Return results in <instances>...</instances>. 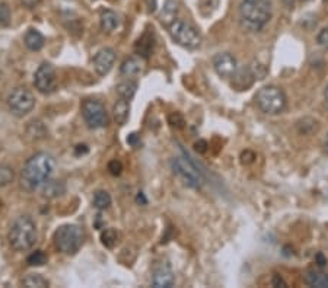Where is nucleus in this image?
<instances>
[{"label":"nucleus","mask_w":328,"mask_h":288,"mask_svg":"<svg viewBox=\"0 0 328 288\" xmlns=\"http://www.w3.org/2000/svg\"><path fill=\"white\" fill-rule=\"evenodd\" d=\"M168 122H170L171 127H174V128H177V130H181V128L186 127V120H184L183 114H180V112H172V114H170Z\"/></svg>","instance_id":"7c9ffc66"},{"label":"nucleus","mask_w":328,"mask_h":288,"mask_svg":"<svg viewBox=\"0 0 328 288\" xmlns=\"http://www.w3.org/2000/svg\"><path fill=\"white\" fill-rule=\"evenodd\" d=\"M194 150H196L197 153L203 154V153H206V152L209 150V143H207L206 140H199V141L194 143Z\"/></svg>","instance_id":"c9c22d12"},{"label":"nucleus","mask_w":328,"mask_h":288,"mask_svg":"<svg viewBox=\"0 0 328 288\" xmlns=\"http://www.w3.org/2000/svg\"><path fill=\"white\" fill-rule=\"evenodd\" d=\"M324 147H325V152L328 153V134H327V138H325V141H324Z\"/></svg>","instance_id":"49530a36"},{"label":"nucleus","mask_w":328,"mask_h":288,"mask_svg":"<svg viewBox=\"0 0 328 288\" xmlns=\"http://www.w3.org/2000/svg\"><path fill=\"white\" fill-rule=\"evenodd\" d=\"M115 51L109 47H105L102 50H99L96 53V56L94 57V69L95 72L99 75V76H107L112 67H114V63H115Z\"/></svg>","instance_id":"f8f14e48"},{"label":"nucleus","mask_w":328,"mask_h":288,"mask_svg":"<svg viewBox=\"0 0 328 288\" xmlns=\"http://www.w3.org/2000/svg\"><path fill=\"white\" fill-rule=\"evenodd\" d=\"M213 69L220 77L229 79L236 73L238 61L231 53H219L213 57Z\"/></svg>","instance_id":"9b49d317"},{"label":"nucleus","mask_w":328,"mask_h":288,"mask_svg":"<svg viewBox=\"0 0 328 288\" xmlns=\"http://www.w3.org/2000/svg\"><path fill=\"white\" fill-rule=\"evenodd\" d=\"M56 167L54 157L48 153L40 152L31 156L22 172H21V186L28 191L34 192L35 189L41 188V185L51 178Z\"/></svg>","instance_id":"f257e3e1"},{"label":"nucleus","mask_w":328,"mask_h":288,"mask_svg":"<svg viewBox=\"0 0 328 288\" xmlns=\"http://www.w3.org/2000/svg\"><path fill=\"white\" fill-rule=\"evenodd\" d=\"M143 70V63L139 57H130L127 60H124V63L121 64V75L124 76H137L139 73H141Z\"/></svg>","instance_id":"4be33fe9"},{"label":"nucleus","mask_w":328,"mask_h":288,"mask_svg":"<svg viewBox=\"0 0 328 288\" xmlns=\"http://www.w3.org/2000/svg\"><path fill=\"white\" fill-rule=\"evenodd\" d=\"M11 24V9L6 3H0V25L8 27Z\"/></svg>","instance_id":"2f4dec72"},{"label":"nucleus","mask_w":328,"mask_h":288,"mask_svg":"<svg viewBox=\"0 0 328 288\" xmlns=\"http://www.w3.org/2000/svg\"><path fill=\"white\" fill-rule=\"evenodd\" d=\"M318 127H319L318 121L311 118V117H305V118H302L296 122V128H297L299 134H302V136L313 134L315 131H318Z\"/></svg>","instance_id":"393cba45"},{"label":"nucleus","mask_w":328,"mask_h":288,"mask_svg":"<svg viewBox=\"0 0 328 288\" xmlns=\"http://www.w3.org/2000/svg\"><path fill=\"white\" fill-rule=\"evenodd\" d=\"M37 242V227L31 217L21 215L15 220L9 231V243L16 252L30 250Z\"/></svg>","instance_id":"7ed1b4c3"},{"label":"nucleus","mask_w":328,"mask_h":288,"mask_svg":"<svg viewBox=\"0 0 328 288\" xmlns=\"http://www.w3.org/2000/svg\"><path fill=\"white\" fill-rule=\"evenodd\" d=\"M175 282L174 271L170 263H160L155 268L152 276V285L156 288H170Z\"/></svg>","instance_id":"ddd939ff"},{"label":"nucleus","mask_w":328,"mask_h":288,"mask_svg":"<svg viewBox=\"0 0 328 288\" xmlns=\"http://www.w3.org/2000/svg\"><path fill=\"white\" fill-rule=\"evenodd\" d=\"M170 34L172 37V40L188 50H194L202 44V37L200 32L188 22L181 21V19H175L170 27Z\"/></svg>","instance_id":"0eeeda50"},{"label":"nucleus","mask_w":328,"mask_h":288,"mask_svg":"<svg viewBox=\"0 0 328 288\" xmlns=\"http://www.w3.org/2000/svg\"><path fill=\"white\" fill-rule=\"evenodd\" d=\"M232 77H234V86L238 91H247V88H250L254 82V76H252L250 67L236 70V73Z\"/></svg>","instance_id":"a211bd4d"},{"label":"nucleus","mask_w":328,"mask_h":288,"mask_svg":"<svg viewBox=\"0 0 328 288\" xmlns=\"http://www.w3.org/2000/svg\"><path fill=\"white\" fill-rule=\"evenodd\" d=\"M177 14H178V0H167L165 6H163L162 12L159 15V21L163 25L170 27L175 21Z\"/></svg>","instance_id":"2eb2a0df"},{"label":"nucleus","mask_w":328,"mask_h":288,"mask_svg":"<svg viewBox=\"0 0 328 288\" xmlns=\"http://www.w3.org/2000/svg\"><path fill=\"white\" fill-rule=\"evenodd\" d=\"M153 45H155L153 34L147 31V32H144V34L139 38V41L136 43V51H137V54H139L140 57L147 59V57L152 54V51H153Z\"/></svg>","instance_id":"f3484780"},{"label":"nucleus","mask_w":328,"mask_h":288,"mask_svg":"<svg viewBox=\"0 0 328 288\" xmlns=\"http://www.w3.org/2000/svg\"><path fill=\"white\" fill-rule=\"evenodd\" d=\"M85 231L78 224H63L54 233V246L59 252L75 255L83 244Z\"/></svg>","instance_id":"20e7f679"},{"label":"nucleus","mask_w":328,"mask_h":288,"mask_svg":"<svg viewBox=\"0 0 328 288\" xmlns=\"http://www.w3.org/2000/svg\"><path fill=\"white\" fill-rule=\"evenodd\" d=\"M316 43H318L322 48L328 50V25L319 31V34H318V37H316Z\"/></svg>","instance_id":"473e14b6"},{"label":"nucleus","mask_w":328,"mask_h":288,"mask_svg":"<svg viewBox=\"0 0 328 288\" xmlns=\"http://www.w3.org/2000/svg\"><path fill=\"white\" fill-rule=\"evenodd\" d=\"M108 172H109L112 176L121 175V172H123V163H121L120 160H111V162L108 163Z\"/></svg>","instance_id":"72a5a7b5"},{"label":"nucleus","mask_w":328,"mask_h":288,"mask_svg":"<svg viewBox=\"0 0 328 288\" xmlns=\"http://www.w3.org/2000/svg\"><path fill=\"white\" fill-rule=\"evenodd\" d=\"M22 285L27 288H47L50 287V281L41 273H30L22 279Z\"/></svg>","instance_id":"b1692460"},{"label":"nucleus","mask_w":328,"mask_h":288,"mask_svg":"<svg viewBox=\"0 0 328 288\" xmlns=\"http://www.w3.org/2000/svg\"><path fill=\"white\" fill-rule=\"evenodd\" d=\"M254 159H255V153L251 152V150H245V152H242V154H241V162H242L244 165L252 163Z\"/></svg>","instance_id":"f704fd0d"},{"label":"nucleus","mask_w":328,"mask_h":288,"mask_svg":"<svg viewBox=\"0 0 328 288\" xmlns=\"http://www.w3.org/2000/svg\"><path fill=\"white\" fill-rule=\"evenodd\" d=\"M27 263L30 266H43L47 263V255L43 250H35L27 258Z\"/></svg>","instance_id":"c85d7f7f"},{"label":"nucleus","mask_w":328,"mask_h":288,"mask_svg":"<svg viewBox=\"0 0 328 288\" xmlns=\"http://www.w3.org/2000/svg\"><path fill=\"white\" fill-rule=\"evenodd\" d=\"M324 99H325V105L328 106V85L325 86V91H324Z\"/></svg>","instance_id":"a18cd8bd"},{"label":"nucleus","mask_w":328,"mask_h":288,"mask_svg":"<svg viewBox=\"0 0 328 288\" xmlns=\"http://www.w3.org/2000/svg\"><path fill=\"white\" fill-rule=\"evenodd\" d=\"M115 91H117L120 98L130 101V99H133V96L137 92V83L134 80H124V82L117 85Z\"/></svg>","instance_id":"5701e85b"},{"label":"nucleus","mask_w":328,"mask_h":288,"mask_svg":"<svg viewBox=\"0 0 328 288\" xmlns=\"http://www.w3.org/2000/svg\"><path fill=\"white\" fill-rule=\"evenodd\" d=\"M127 143H128L130 146L136 147V146H137V143H139V136H137L136 133H131V134L127 137Z\"/></svg>","instance_id":"58836bf2"},{"label":"nucleus","mask_w":328,"mask_h":288,"mask_svg":"<svg viewBox=\"0 0 328 288\" xmlns=\"http://www.w3.org/2000/svg\"><path fill=\"white\" fill-rule=\"evenodd\" d=\"M114 120L118 125H124L128 120V114H130V104L127 99H120L115 102L114 105Z\"/></svg>","instance_id":"412c9836"},{"label":"nucleus","mask_w":328,"mask_h":288,"mask_svg":"<svg viewBox=\"0 0 328 288\" xmlns=\"http://www.w3.org/2000/svg\"><path fill=\"white\" fill-rule=\"evenodd\" d=\"M101 242L105 247L108 249H112L117 242H118V233L115 228H105L102 233H101Z\"/></svg>","instance_id":"cd10ccee"},{"label":"nucleus","mask_w":328,"mask_h":288,"mask_svg":"<svg viewBox=\"0 0 328 288\" xmlns=\"http://www.w3.org/2000/svg\"><path fill=\"white\" fill-rule=\"evenodd\" d=\"M255 102L258 108L267 115L281 114L286 108V95L277 86H264L255 95Z\"/></svg>","instance_id":"39448f33"},{"label":"nucleus","mask_w":328,"mask_h":288,"mask_svg":"<svg viewBox=\"0 0 328 288\" xmlns=\"http://www.w3.org/2000/svg\"><path fill=\"white\" fill-rule=\"evenodd\" d=\"M147 6H149V12H155L156 11V0H146Z\"/></svg>","instance_id":"37998d69"},{"label":"nucleus","mask_w":328,"mask_h":288,"mask_svg":"<svg viewBox=\"0 0 328 288\" xmlns=\"http://www.w3.org/2000/svg\"><path fill=\"white\" fill-rule=\"evenodd\" d=\"M21 3L28 9H35L43 3V0H21Z\"/></svg>","instance_id":"e433bc0d"},{"label":"nucleus","mask_w":328,"mask_h":288,"mask_svg":"<svg viewBox=\"0 0 328 288\" xmlns=\"http://www.w3.org/2000/svg\"><path fill=\"white\" fill-rule=\"evenodd\" d=\"M305 281L309 287H315V288L328 287V275L322 271H315V269L308 271L305 275Z\"/></svg>","instance_id":"6ab92c4d"},{"label":"nucleus","mask_w":328,"mask_h":288,"mask_svg":"<svg viewBox=\"0 0 328 288\" xmlns=\"http://www.w3.org/2000/svg\"><path fill=\"white\" fill-rule=\"evenodd\" d=\"M111 205V195L104 191V189H99L94 194V207L98 208V210H107L108 207Z\"/></svg>","instance_id":"a878e982"},{"label":"nucleus","mask_w":328,"mask_h":288,"mask_svg":"<svg viewBox=\"0 0 328 288\" xmlns=\"http://www.w3.org/2000/svg\"><path fill=\"white\" fill-rule=\"evenodd\" d=\"M305 2H308V0H305Z\"/></svg>","instance_id":"09e8293b"},{"label":"nucleus","mask_w":328,"mask_h":288,"mask_svg":"<svg viewBox=\"0 0 328 288\" xmlns=\"http://www.w3.org/2000/svg\"><path fill=\"white\" fill-rule=\"evenodd\" d=\"M8 105L12 114L24 117L30 114L35 106V96L27 88H16L8 96Z\"/></svg>","instance_id":"1a4fd4ad"},{"label":"nucleus","mask_w":328,"mask_h":288,"mask_svg":"<svg viewBox=\"0 0 328 288\" xmlns=\"http://www.w3.org/2000/svg\"><path fill=\"white\" fill-rule=\"evenodd\" d=\"M82 115L85 122L92 130H99L107 127L108 124V114L105 106L96 99H88L82 105Z\"/></svg>","instance_id":"6e6552de"},{"label":"nucleus","mask_w":328,"mask_h":288,"mask_svg":"<svg viewBox=\"0 0 328 288\" xmlns=\"http://www.w3.org/2000/svg\"><path fill=\"white\" fill-rule=\"evenodd\" d=\"M27 133H28V136H31L35 140L44 138L47 136V130H46V127H44V124L41 121H32V122H30V125L27 128Z\"/></svg>","instance_id":"bb28decb"},{"label":"nucleus","mask_w":328,"mask_h":288,"mask_svg":"<svg viewBox=\"0 0 328 288\" xmlns=\"http://www.w3.org/2000/svg\"><path fill=\"white\" fill-rule=\"evenodd\" d=\"M273 285L274 287H286V282L283 281V278L280 275H274L273 276Z\"/></svg>","instance_id":"ea45409f"},{"label":"nucleus","mask_w":328,"mask_h":288,"mask_svg":"<svg viewBox=\"0 0 328 288\" xmlns=\"http://www.w3.org/2000/svg\"><path fill=\"white\" fill-rule=\"evenodd\" d=\"M273 15L271 0H242L239 5V18L242 25L250 31L264 28Z\"/></svg>","instance_id":"f03ea898"},{"label":"nucleus","mask_w":328,"mask_h":288,"mask_svg":"<svg viewBox=\"0 0 328 288\" xmlns=\"http://www.w3.org/2000/svg\"><path fill=\"white\" fill-rule=\"evenodd\" d=\"M15 178V172L11 166H0V188L8 186Z\"/></svg>","instance_id":"c756f323"},{"label":"nucleus","mask_w":328,"mask_h":288,"mask_svg":"<svg viewBox=\"0 0 328 288\" xmlns=\"http://www.w3.org/2000/svg\"><path fill=\"white\" fill-rule=\"evenodd\" d=\"M315 263H316L319 268H324V266L327 265V258L324 256V253L318 252V253L315 255Z\"/></svg>","instance_id":"4c0bfd02"},{"label":"nucleus","mask_w":328,"mask_h":288,"mask_svg":"<svg viewBox=\"0 0 328 288\" xmlns=\"http://www.w3.org/2000/svg\"><path fill=\"white\" fill-rule=\"evenodd\" d=\"M281 2H283L287 8H293V5H295L296 0H281Z\"/></svg>","instance_id":"c03bdc74"},{"label":"nucleus","mask_w":328,"mask_h":288,"mask_svg":"<svg viewBox=\"0 0 328 288\" xmlns=\"http://www.w3.org/2000/svg\"><path fill=\"white\" fill-rule=\"evenodd\" d=\"M75 153L76 154H85V153H88V147L85 144H79V146H76Z\"/></svg>","instance_id":"a19ab883"},{"label":"nucleus","mask_w":328,"mask_h":288,"mask_svg":"<svg viewBox=\"0 0 328 288\" xmlns=\"http://www.w3.org/2000/svg\"><path fill=\"white\" fill-rule=\"evenodd\" d=\"M136 199H137V202H139V204H143V205H146V204H147V199L144 198V194H143V192H139Z\"/></svg>","instance_id":"79ce46f5"},{"label":"nucleus","mask_w":328,"mask_h":288,"mask_svg":"<svg viewBox=\"0 0 328 288\" xmlns=\"http://www.w3.org/2000/svg\"><path fill=\"white\" fill-rule=\"evenodd\" d=\"M120 25H121V19L115 12H112V11H102L101 12V27H102L104 31L112 32Z\"/></svg>","instance_id":"aec40b11"},{"label":"nucleus","mask_w":328,"mask_h":288,"mask_svg":"<svg viewBox=\"0 0 328 288\" xmlns=\"http://www.w3.org/2000/svg\"><path fill=\"white\" fill-rule=\"evenodd\" d=\"M66 192V185L63 181H57V179H47L43 185H41V194L44 198L47 199H54L62 197Z\"/></svg>","instance_id":"4468645a"},{"label":"nucleus","mask_w":328,"mask_h":288,"mask_svg":"<svg viewBox=\"0 0 328 288\" xmlns=\"http://www.w3.org/2000/svg\"><path fill=\"white\" fill-rule=\"evenodd\" d=\"M324 3H327V5H328V0H324Z\"/></svg>","instance_id":"de8ad7c7"},{"label":"nucleus","mask_w":328,"mask_h":288,"mask_svg":"<svg viewBox=\"0 0 328 288\" xmlns=\"http://www.w3.org/2000/svg\"><path fill=\"white\" fill-rule=\"evenodd\" d=\"M171 167L174 173L190 188L200 189L204 183L203 173L197 169L196 163L187 154L186 157H175L171 160Z\"/></svg>","instance_id":"423d86ee"},{"label":"nucleus","mask_w":328,"mask_h":288,"mask_svg":"<svg viewBox=\"0 0 328 288\" xmlns=\"http://www.w3.org/2000/svg\"><path fill=\"white\" fill-rule=\"evenodd\" d=\"M34 85H35V89L41 93L47 95L54 92L57 88V75H56L54 66L50 63H43L35 72Z\"/></svg>","instance_id":"9d476101"},{"label":"nucleus","mask_w":328,"mask_h":288,"mask_svg":"<svg viewBox=\"0 0 328 288\" xmlns=\"http://www.w3.org/2000/svg\"><path fill=\"white\" fill-rule=\"evenodd\" d=\"M24 43H25V45H27L28 50H31V51H40V50H43L46 40H44V35L40 31H37V30H28L27 34H25V37H24Z\"/></svg>","instance_id":"dca6fc26"}]
</instances>
